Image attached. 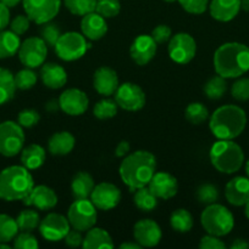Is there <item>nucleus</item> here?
<instances>
[{"mask_svg":"<svg viewBox=\"0 0 249 249\" xmlns=\"http://www.w3.org/2000/svg\"><path fill=\"white\" fill-rule=\"evenodd\" d=\"M82 247L84 249H102V248H112L114 242H112L111 236L107 231L100 228H92L87 231L85 237L83 238Z\"/></svg>","mask_w":249,"mask_h":249,"instance_id":"nucleus-27","label":"nucleus"},{"mask_svg":"<svg viewBox=\"0 0 249 249\" xmlns=\"http://www.w3.org/2000/svg\"><path fill=\"white\" fill-rule=\"evenodd\" d=\"M45 150L41 145L31 143L21 151V162L23 167L28 170H34L41 168L45 162Z\"/></svg>","mask_w":249,"mask_h":249,"instance_id":"nucleus-29","label":"nucleus"},{"mask_svg":"<svg viewBox=\"0 0 249 249\" xmlns=\"http://www.w3.org/2000/svg\"><path fill=\"white\" fill-rule=\"evenodd\" d=\"M232 249H247L249 248V243L247 242L243 238H237L233 241V243L231 245Z\"/></svg>","mask_w":249,"mask_h":249,"instance_id":"nucleus-54","label":"nucleus"},{"mask_svg":"<svg viewBox=\"0 0 249 249\" xmlns=\"http://www.w3.org/2000/svg\"><path fill=\"white\" fill-rule=\"evenodd\" d=\"M164 1H166V2H175V1H177V0H164Z\"/></svg>","mask_w":249,"mask_h":249,"instance_id":"nucleus-61","label":"nucleus"},{"mask_svg":"<svg viewBox=\"0 0 249 249\" xmlns=\"http://www.w3.org/2000/svg\"><path fill=\"white\" fill-rule=\"evenodd\" d=\"M167 51L173 62L186 65L194 58L197 53V44L193 36L188 33H177L171 36Z\"/></svg>","mask_w":249,"mask_h":249,"instance_id":"nucleus-12","label":"nucleus"},{"mask_svg":"<svg viewBox=\"0 0 249 249\" xmlns=\"http://www.w3.org/2000/svg\"><path fill=\"white\" fill-rule=\"evenodd\" d=\"M15 84L16 88L20 90H29L37 84V73L32 71V68H24V70L19 71L16 74L14 75Z\"/></svg>","mask_w":249,"mask_h":249,"instance_id":"nucleus-40","label":"nucleus"},{"mask_svg":"<svg viewBox=\"0 0 249 249\" xmlns=\"http://www.w3.org/2000/svg\"><path fill=\"white\" fill-rule=\"evenodd\" d=\"M21 46L20 36L12 31L0 32V58H9L19 53Z\"/></svg>","mask_w":249,"mask_h":249,"instance_id":"nucleus-30","label":"nucleus"},{"mask_svg":"<svg viewBox=\"0 0 249 249\" xmlns=\"http://www.w3.org/2000/svg\"><path fill=\"white\" fill-rule=\"evenodd\" d=\"M214 67L226 79L241 77L249 71V48L236 41L222 44L215 51Z\"/></svg>","mask_w":249,"mask_h":249,"instance_id":"nucleus-2","label":"nucleus"},{"mask_svg":"<svg viewBox=\"0 0 249 249\" xmlns=\"http://www.w3.org/2000/svg\"><path fill=\"white\" fill-rule=\"evenodd\" d=\"M17 226L20 231H26V232H32L39 226L41 219L39 214L33 209H24L17 215L16 218Z\"/></svg>","mask_w":249,"mask_h":249,"instance_id":"nucleus-36","label":"nucleus"},{"mask_svg":"<svg viewBox=\"0 0 249 249\" xmlns=\"http://www.w3.org/2000/svg\"><path fill=\"white\" fill-rule=\"evenodd\" d=\"M246 173H247V177L249 178V160H247L246 163Z\"/></svg>","mask_w":249,"mask_h":249,"instance_id":"nucleus-60","label":"nucleus"},{"mask_svg":"<svg viewBox=\"0 0 249 249\" xmlns=\"http://www.w3.org/2000/svg\"><path fill=\"white\" fill-rule=\"evenodd\" d=\"M134 241L142 247L151 248L160 243L163 232L160 226L151 219H142L134 224L133 228Z\"/></svg>","mask_w":249,"mask_h":249,"instance_id":"nucleus-17","label":"nucleus"},{"mask_svg":"<svg viewBox=\"0 0 249 249\" xmlns=\"http://www.w3.org/2000/svg\"><path fill=\"white\" fill-rule=\"evenodd\" d=\"M149 190L160 199H170L177 194V179L172 174L166 172H159L154 174L148 184Z\"/></svg>","mask_w":249,"mask_h":249,"instance_id":"nucleus-19","label":"nucleus"},{"mask_svg":"<svg viewBox=\"0 0 249 249\" xmlns=\"http://www.w3.org/2000/svg\"><path fill=\"white\" fill-rule=\"evenodd\" d=\"M244 214H246L247 218L249 219V201L244 204Z\"/></svg>","mask_w":249,"mask_h":249,"instance_id":"nucleus-58","label":"nucleus"},{"mask_svg":"<svg viewBox=\"0 0 249 249\" xmlns=\"http://www.w3.org/2000/svg\"><path fill=\"white\" fill-rule=\"evenodd\" d=\"M63 241H65V243L67 247H71V248L81 247L83 243L82 232L78 230H75V229H72V230L70 229V231H68L67 235L65 236Z\"/></svg>","mask_w":249,"mask_h":249,"instance_id":"nucleus-51","label":"nucleus"},{"mask_svg":"<svg viewBox=\"0 0 249 249\" xmlns=\"http://www.w3.org/2000/svg\"><path fill=\"white\" fill-rule=\"evenodd\" d=\"M63 4L71 14L76 16H84L94 11L97 0H63Z\"/></svg>","mask_w":249,"mask_h":249,"instance_id":"nucleus-39","label":"nucleus"},{"mask_svg":"<svg viewBox=\"0 0 249 249\" xmlns=\"http://www.w3.org/2000/svg\"><path fill=\"white\" fill-rule=\"evenodd\" d=\"M61 34L62 33H61L58 24L51 23V22L44 23V26L42 27L41 29V38L43 39L44 43L46 44V46H50V48H54V46L56 45Z\"/></svg>","mask_w":249,"mask_h":249,"instance_id":"nucleus-43","label":"nucleus"},{"mask_svg":"<svg viewBox=\"0 0 249 249\" xmlns=\"http://www.w3.org/2000/svg\"><path fill=\"white\" fill-rule=\"evenodd\" d=\"M28 18L37 24L50 22L60 11L61 0H22Z\"/></svg>","mask_w":249,"mask_h":249,"instance_id":"nucleus-11","label":"nucleus"},{"mask_svg":"<svg viewBox=\"0 0 249 249\" xmlns=\"http://www.w3.org/2000/svg\"><path fill=\"white\" fill-rule=\"evenodd\" d=\"M241 0H211L209 4L210 15L220 22H228L238 15Z\"/></svg>","mask_w":249,"mask_h":249,"instance_id":"nucleus-24","label":"nucleus"},{"mask_svg":"<svg viewBox=\"0 0 249 249\" xmlns=\"http://www.w3.org/2000/svg\"><path fill=\"white\" fill-rule=\"evenodd\" d=\"M10 23V11L9 7L0 2V32L4 31Z\"/></svg>","mask_w":249,"mask_h":249,"instance_id":"nucleus-52","label":"nucleus"},{"mask_svg":"<svg viewBox=\"0 0 249 249\" xmlns=\"http://www.w3.org/2000/svg\"><path fill=\"white\" fill-rule=\"evenodd\" d=\"M197 199L199 203L209 206L219 199V190L212 184H203L197 190Z\"/></svg>","mask_w":249,"mask_h":249,"instance_id":"nucleus-42","label":"nucleus"},{"mask_svg":"<svg viewBox=\"0 0 249 249\" xmlns=\"http://www.w3.org/2000/svg\"><path fill=\"white\" fill-rule=\"evenodd\" d=\"M241 9L249 12V0H241Z\"/></svg>","mask_w":249,"mask_h":249,"instance_id":"nucleus-57","label":"nucleus"},{"mask_svg":"<svg viewBox=\"0 0 249 249\" xmlns=\"http://www.w3.org/2000/svg\"><path fill=\"white\" fill-rule=\"evenodd\" d=\"M231 95L237 101L249 100V78H241L232 84Z\"/></svg>","mask_w":249,"mask_h":249,"instance_id":"nucleus-44","label":"nucleus"},{"mask_svg":"<svg viewBox=\"0 0 249 249\" xmlns=\"http://www.w3.org/2000/svg\"><path fill=\"white\" fill-rule=\"evenodd\" d=\"M117 113V104L115 100L111 99H103L95 104L93 114L98 119H110L116 116Z\"/></svg>","mask_w":249,"mask_h":249,"instance_id":"nucleus-38","label":"nucleus"},{"mask_svg":"<svg viewBox=\"0 0 249 249\" xmlns=\"http://www.w3.org/2000/svg\"><path fill=\"white\" fill-rule=\"evenodd\" d=\"M246 125V112L236 105H225L215 109L209 122L212 135L219 140H233L243 133Z\"/></svg>","mask_w":249,"mask_h":249,"instance_id":"nucleus-3","label":"nucleus"},{"mask_svg":"<svg viewBox=\"0 0 249 249\" xmlns=\"http://www.w3.org/2000/svg\"><path fill=\"white\" fill-rule=\"evenodd\" d=\"M97 208L88 198L75 199L67 212V219L71 228L81 232H87L97 224Z\"/></svg>","mask_w":249,"mask_h":249,"instance_id":"nucleus-7","label":"nucleus"},{"mask_svg":"<svg viewBox=\"0 0 249 249\" xmlns=\"http://www.w3.org/2000/svg\"><path fill=\"white\" fill-rule=\"evenodd\" d=\"M227 82L226 78L217 74L216 77H212L205 83L204 85V94L207 95L208 99L210 100H219L226 94Z\"/></svg>","mask_w":249,"mask_h":249,"instance_id":"nucleus-34","label":"nucleus"},{"mask_svg":"<svg viewBox=\"0 0 249 249\" xmlns=\"http://www.w3.org/2000/svg\"><path fill=\"white\" fill-rule=\"evenodd\" d=\"M39 232L50 242H58L65 238L70 231L71 225L68 219L58 213H49L43 220L39 223Z\"/></svg>","mask_w":249,"mask_h":249,"instance_id":"nucleus-14","label":"nucleus"},{"mask_svg":"<svg viewBox=\"0 0 249 249\" xmlns=\"http://www.w3.org/2000/svg\"><path fill=\"white\" fill-rule=\"evenodd\" d=\"M120 10L121 4L119 0H97L94 11L104 18H112L120 14Z\"/></svg>","mask_w":249,"mask_h":249,"instance_id":"nucleus-41","label":"nucleus"},{"mask_svg":"<svg viewBox=\"0 0 249 249\" xmlns=\"http://www.w3.org/2000/svg\"><path fill=\"white\" fill-rule=\"evenodd\" d=\"M121 249H141L142 246L137 242H126L120 246Z\"/></svg>","mask_w":249,"mask_h":249,"instance_id":"nucleus-55","label":"nucleus"},{"mask_svg":"<svg viewBox=\"0 0 249 249\" xmlns=\"http://www.w3.org/2000/svg\"><path fill=\"white\" fill-rule=\"evenodd\" d=\"M171 34H172L171 28L166 24H159L151 32V36L156 41V44H164L168 41L171 39Z\"/></svg>","mask_w":249,"mask_h":249,"instance_id":"nucleus-49","label":"nucleus"},{"mask_svg":"<svg viewBox=\"0 0 249 249\" xmlns=\"http://www.w3.org/2000/svg\"><path fill=\"white\" fill-rule=\"evenodd\" d=\"M225 196L232 206H244L249 201V178L236 177L229 180L225 187Z\"/></svg>","mask_w":249,"mask_h":249,"instance_id":"nucleus-22","label":"nucleus"},{"mask_svg":"<svg viewBox=\"0 0 249 249\" xmlns=\"http://www.w3.org/2000/svg\"><path fill=\"white\" fill-rule=\"evenodd\" d=\"M59 107L68 116H81L84 113L89 105V100L84 91L80 89L65 90L59 97Z\"/></svg>","mask_w":249,"mask_h":249,"instance_id":"nucleus-16","label":"nucleus"},{"mask_svg":"<svg viewBox=\"0 0 249 249\" xmlns=\"http://www.w3.org/2000/svg\"><path fill=\"white\" fill-rule=\"evenodd\" d=\"M0 249H10V246H9V243L0 242Z\"/></svg>","mask_w":249,"mask_h":249,"instance_id":"nucleus-59","label":"nucleus"},{"mask_svg":"<svg viewBox=\"0 0 249 249\" xmlns=\"http://www.w3.org/2000/svg\"><path fill=\"white\" fill-rule=\"evenodd\" d=\"M75 136L68 131L53 134L48 141V150L53 156H66L75 147Z\"/></svg>","mask_w":249,"mask_h":249,"instance_id":"nucleus-26","label":"nucleus"},{"mask_svg":"<svg viewBox=\"0 0 249 249\" xmlns=\"http://www.w3.org/2000/svg\"><path fill=\"white\" fill-rule=\"evenodd\" d=\"M183 10L193 15H200L209 7V0H177Z\"/></svg>","mask_w":249,"mask_h":249,"instance_id":"nucleus-47","label":"nucleus"},{"mask_svg":"<svg viewBox=\"0 0 249 249\" xmlns=\"http://www.w3.org/2000/svg\"><path fill=\"white\" fill-rule=\"evenodd\" d=\"M133 202L137 208L142 212H151L158 206V198L146 186L136 190Z\"/></svg>","mask_w":249,"mask_h":249,"instance_id":"nucleus-32","label":"nucleus"},{"mask_svg":"<svg viewBox=\"0 0 249 249\" xmlns=\"http://www.w3.org/2000/svg\"><path fill=\"white\" fill-rule=\"evenodd\" d=\"M158 44L151 36L142 34L138 36L129 48L131 58L138 66H145L150 62L156 53Z\"/></svg>","mask_w":249,"mask_h":249,"instance_id":"nucleus-18","label":"nucleus"},{"mask_svg":"<svg viewBox=\"0 0 249 249\" xmlns=\"http://www.w3.org/2000/svg\"><path fill=\"white\" fill-rule=\"evenodd\" d=\"M38 247V241L31 232L21 231V233H17L14 238V248L16 249H37Z\"/></svg>","mask_w":249,"mask_h":249,"instance_id":"nucleus-45","label":"nucleus"},{"mask_svg":"<svg viewBox=\"0 0 249 249\" xmlns=\"http://www.w3.org/2000/svg\"><path fill=\"white\" fill-rule=\"evenodd\" d=\"M16 89L14 74L6 68L0 67V106L14 99Z\"/></svg>","mask_w":249,"mask_h":249,"instance_id":"nucleus-31","label":"nucleus"},{"mask_svg":"<svg viewBox=\"0 0 249 249\" xmlns=\"http://www.w3.org/2000/svg\"><path fill=\"white\" fill-rule=\"evenodd\" d=\"M199 248L200 249H225L226 248V245L220 240V237L209 235V233H208L207 236L200 238Z\"/></svg>","mask_w":249,"mask_h":249,"instance_id":"nucleus-50","label":"nucleus"},{"mask_svg":"<svg viewBox=\"0 0 249 249\" xmlns=\"http://www.w3.org/2000/svg\"><path fill=\"white\" fill-rule=\"evenodd\" d=\"M17 53L22 65L33 70L45 62L48 56V46L39 36H31L22 41Z\"/></svg>","mask_w":249,"mask_h":249,"instance_id":"nucleus-10","label":"nucleus"},{"mask_svg":"<svg viewBox=\"0 0 249 249\" xmlns=\"http://www.w3.org/2000/svg\"><path fill=\"white\" fill-rule=\"evenodd\" d=\"M185 114L189 123L198 125V124H202L207 121L208 117H209V111L200 102H192L187 106Z\"/></svg>","mask_w":249,"mask_h":249,"instance_id":"nucleus-37","label":"nucleus"},{"mask_svg":"<svg viewBox=\"0 0 249 249\" xmlns=\"http://www.w3.org/2000/svg\"><path fill=\"white\" fill-rule=\"evenodd\" d=\"M115 101L124 111L136 112L145 105V94L139 85L127 82L119 85L115 92Z\"/></svg>","mask_w":249,"mask_h":249,"instance_id":"nucleus-13","label":"nucleus"},{"mask_svg":"<svg viewBox=\"0 0 249 249\" xmlns=\"http://www.w3.org/2000/svg\"><path fill=\"white\" fill-rule=\"evenodd\" d=\"M21 0H0V2H2L4 5H6L7 7H15Z\"/></svg>","mask_w":249,"mask_h":249,"instance_id":"nucleus-56","label":"nucleus"},{"mask_svg":"<svg viewBox=\"0 0 249 249\" xmlns=\"http://www.w3.org/2000/svg\"><path fill=\"white\" fill-rule=\"evenodd\" d=\"M200 223L207 233L217 237L228 235L234 226L231 212L222 204H209L200 215Z\"/></svg>","mask_w":249,"mask_h":249,"instance_id":"nucleus-6","label":"nucleus"},{"mask_svg":"<svg viewBox=\"0 0 249 249\" xmlns=\"http://www.w3.org/2000/svg\"><path fill=\"white\" fill-rule=\"evenodd\" d=\"M24 133L19 123L6 121L0 123V155L15 157L23 148Z\"/></svg>","mask_w":249,"mask_h":249,"instance_id":"nucleus-9","label":"nucleus"},{"mask_svg":"<svg viewBox=\"0 0 249 249\" xmlns=\"http://www.w3.org/2000/svg\"><path fill=\"white\" fill-rule=\"evenodd\" d=\"M129 150H131L129 143L127 142V141H121V142H119V145L116 146V148H115V155H116L117 157L121 158L126 157L129 153Z\"/></svg>","mask_w":249,"mask_h":249,"instance_id":"nucleus-53","label":"nucleus"},{"mask_svg":"<svg viewBox=\"0 0 249 249\" xmlns=\"http://www.w3.org/2000/svg\"><path fill=\"white\" fill-rule=\"evenodd\" d=\"M89 48L90 44L85 41V36L77 32L61 34L58 43L54 46L56 55L63 61L78 60L87 53Z\"/></svg>","mask_w":249,"mask_h":249,"instance_id":"nucleus-8","label":"nucleus"},{"mask_svg":"<svg viewBox=\"0 0 249 249\" xmlns=\"http://www.w3.org/2000/svg\"><path fill=\"white\" fill-rule=\"evenodd\" d=\"M23 204L32 206L39 211H50L58 204V196L55 191L45 185L34 186L31 194L23 199Z\"/></svg>","mask_w":249,"mask_h":249,"instance_id":"nucleus-20","label":"nucleus"},{"mask_svg":"<svg viewBox=\"0 0 249 249\" xmlns=\"http://www.w3.org/2000/svg\"><path fill=\"white\" fill-rule=\"evenodd\" d=\"M95 184L92 175L87 172H80L73 177L71 182V192L75 199L89 198Z\"/></svg>","mask_w":249,"mask_h":249,"instance_id":"nucleus-28","label":"nucleus"},{"mask_svg":"<svg viewBox=\"0 0 249 249\" xmlns=\"http://www.w3.org/2000/svg\"><path fill=\"white\" fill-rule=\"evenodd\" d=\"M19 231L16 219L7 214H0V242L9 243L14 241Z\"/></svg>","mask_w":249,"mask_h":249,"instance_id":"nucleus-35","label":"nucleus"},{"mask_svg":"<svg viewBox=\"0 0 249 249\" xmlns=\"http://www.w3.org/2000/svg\"><path fill=\"white\" fill-rule=\"evenodd\" d=\"M170 225L181 233L189 232L193 228V216L187 209H177L170 216Z\"/></svg>","mask_w":249,"mask_h":249,"instance_id":"nucleus-33","label":"nucleus"},{"mask_svg":"<svg viewBox=\"0 0 249 249\" xmlns=\"http://www.w3.org/2000/svg\"><path fill=\"white\" fill-rule=\"evenodd\" d=\"M89 198L99 211H110L121 201V191L111 182H100L95 185Z\"/></svg>","mask_w":249,"mask_h":249,"instance_id":"nucleus-15","label":"nucleus"},{"mask_svg":"<svg viewBox=\"0 0 249 249\" xmlns=\"http://www.w3.org/2000/svg\"><path fill=\"white\" fill-rule=\"evenodd\" d=\"M29 24H31V19L28 18L27 15L26 16L24 15H19L10 23V31L16 33L17 36H22V34H24L29 29Z\"/></svg>","mask_w":249,"mask_h":249,"instance_id":"nucleus-48","label":"nucleus"},{"mask_svg":"<svg viewBox=\"0 0 249 249\" xmlns=\"http://www.w3.org/2000/svg\"><path fill=\"white\" fill-rule=\"evenodd\" d=\"M43 84L49 89H60L67 82V73L65 68L56 63H43L41 70Z\"/></svg>","mask_w":249,"mask_h":249,"instance_id":"nucleus-25","label":"nucleus"},{"mask_svg":"<svg viewBox=\"0 0 249 249\" xmlns=\"http://www.w3.org/2000/svg\"><path fill=\"white\" fill-rule=\"evenodd\" d=\"M81 31L85 38L90 40H99L106 34L107 23L103 16L93 11L84 15L81 21Z\"/></svg>","mask_w":249,"mask_h":249,"instance_id":"nucleus-23","label":"nucleus"},{"mask_svg":"<svg viewBox=\"0 0 249 249\" xmlns=\"http://www.w3.org/2000/svg\"><path fill=\"white\" fill-rule=\"evenodd\" d=\"M39 119H41V116H39V113L36 109L27 108L20 112L19 116H17V123L22 128H32V126L38 124Z\"/></svg>","mask_w":249,"mask_h":249,"instance_id":"nucleus-46","label":"nucleus"},{"mask_svg":"<svg viewBox=\"0 0 249 249\" xmlns=\"http://www.w3.org/2000/svg\"><path fill=\"white\" fill-rule=\"evenodd\" d=\"M117 73L110 67H99L93 75V87L98 94L103 96H111L119 88Z\"/></svg>","mask_w":249,"mask_h":249,"instance_id":"nucleus-21","label":"nucleus"},{"mask_svg":"<svg viewBox=\"0 0 249 249\" xmlns=\"http://www.w3.org/2000/svg\"><path fill=\"white\" fill-rule=\"evenodd\" d=\"M33 187V178L23 165H11L0 172V199L23 201Z\"/></svg>","mask_w":249,"mask_h":249,"instance_id":"nucleus-4","label":"nucleus"},{"mask_svg":"<svg viewBox=\"0 0 249 249\" xmlns=\"http://www.w3.org/2000/svg\"><path fill=\"white\" fill-rule=\"evenodd\" d=\"M210 162L217 172L233 174L243 165V150L232 140H219L210 148Z\"/></svg>","mask_w":249,"mask_h":249,"instance_id":"nucleus-5","label":"nucleus"},{"mask_svg":"<svg viewBox=\"0 0 249 249\" xmlns=\"http://www.w3.org/2000/svg\"><path fill=\"white\" fill-rule=\"evenodd\" d=\"M155 169L156 160L153 153L136 151L124 157L119 172L121 180L128 186L129 191L134 192L141 187L148 186L155 174Z\"/></svg>","mask_w":249,"mask_h":249,"instance_id":"nucleus-1","label":"nucleus"}]
</instances>
